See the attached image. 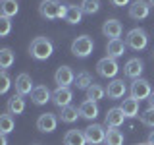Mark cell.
<instances>
[{"label":"cell","instance_id":"obj_1","mask_svg":"<svg viewBox=\"0 0 154 145\" xmlns=\"http://www.w3.org/2000/svg\"><path fill=\"white\" fill-rule=\"evenodd\" d=\"M54 52V45L48 37H35L29 45V54H31L35 60H48Z\"/></svg>","mask_w":154,"mask_h":145},{"label":"cell","instance_id":"obj_2","mask_svg":"<svg viewBox=\"0 0 154 145\" xmlns=\"http://www.w3.org/2000/svg\"><path fill=\"white\" fill-rule=\"evenodd\" d=\"M38 14L45 19H64L67 14V6L60 0H42L38 4Z\"/></svg>","mask_w":154,"mask_h":145},{"label":"cell","instance_id":"obj_3","mask_svg":"<svg viewBox=\"0 0 154 145\" xmlns=\"http://www.w3.org/2000/svg\"><path fill=\"white\" fill-rule=\"evenodd\" d=\"M93 50H94V41L89 35H79L71 43V54L75 58H87L93 54Z\"/></svg>","mask_w":154,"mask_h":145},{"label":"cell","instance_id":"obj_4","mask_svg":"<svg viewBox=\"0 0 154 145\" xmlns=\"http://www.w3.org/2000/svg\"><path fill=\"white\" fill-rule=\"evenodd\" d=\"M125 43H127L129 48H133V50H144L148 45V35L146 31L141 27H135L131 31L127 33V37H125Z\"/></svg>","mask_w":154,"mask_h":145},{"label":"cell","instance_id":"obj_5","mask_svg":"<svg viewBox=\"0 0 154 145\" xmlns=\"http://www.w3.org/2000/svg\"><path fill=\"white\" fill-rule=\"evenodd\" d=\"M96 72H98V76L104 77V79H114V77L118 76V72H119V66H118V62H116V58L106 56L102 60H98Z\"/></svg>","mask_w":154,"mask_h":145},{"label":"cell","instance_id":"obj_6","mask_svg":"<svg viewBox=\"0 0 154 145\" xmlns=\"http://www.w3.org/2000/svg\"><path fill=\"white\" fill-rule=\"evenodd\" d=\"M129 93H131L133 99H137L139 103H141L143 99H148L152 93L150 89V83H148L146 79H143V77H139V79H133L131 83V89H129Z\"/></svg>","mask_w":154,"mask_h":145},{"label":"cell","instance_id":"obj_7","mask_svg":"<svg viewBox=\"0 0 154 145\" xmlns=\"http://www.w3.org/2000/svg\"><path fill=\"white\" fill-rule=\"evenodd\" d=\"M85 137L89 145H100L106 141V130L100 124H91L85 128Z\"/></svg>","mask_w":154,"mask_h":145},{"label":"cell","instance_id":"obj_8","mask_svg":"<svg viewBox=\"0 0 154 145\" xmlns=\"http://www.w3.org/2000/svg\"><path fill=\"white\" fill-rule=\"evenodd\" d=\"M148 14H150V4H148V0H133L131 6H129V18L135 19V21L146 19Z\"/></svg>","mask_w":154,"mask_h":145},{"label":"cell","instance_id":"obj_9","mask_svg":"<svg viewBox=\"0 0 154 145\" xmlns=\"http://www.w3.org/2000/svg\"><path fill=\"white\" fill-rule=\"evenodd\" d=\"M71 99H73V91H71L69 87H56V91L52 93V103H54L58 108L69 106Z\"/></svg>","mask_w":154,"mask_h":145},{"label":"cell","instance_id":"obj_10","mask_svg":"<svg viewBox=\"0 0 154 145\" xmlns=\"http://www.w3.org/2000/svg\"><path fill=\"white\" fill-rule=\"evenodd\" d=\"M75 81V74L69 66H60L54 74V83L58 87H69Z\"/></svg>","mask_w":154,"mask_h":145},{"label":"cell","instance_id":"obj_11","mask_svg":"<svg viewBox=\"0 0 154 145\" xmlns=\"http://www.w3.org/2000/svg\"><path fill=\"white\" fill-rule=\"evenodd\" d=\"M144 70V64L141 58H129L123 66V76L129 77V79H139Z\"/></svg>","mask_w":154,"mask_h":145},{"label":"cell","instance_id":"obj_12","mask_svg":"<svg viewBox=\"0 0 154 145\" xmlns=\"http://www.w3.org/2000/svg\"><path fill=\"white\" fill-rule=\"evenodd\" d=\"M58 126V118L52 112H45L37 118V130L42 134H52Z\"/></svg>","mask_w":154,"mask_h":145},{"label":"cell","instance_id":"obj_13","mask_svg":"<svg viewBox=\"0 0 154 145\" xmlns=\"http://www.w3.org/2000/svg\"><path fill=\"white\" fill-rule=\"evenodd\" d=\"M125 118H127V116L123 114V110L119 108V106H114V108H110L108 112H106L104 124L108 126V128H119V126H123Z\"/></svg>","mask_w":154,"mask_h":145},{"label":"cell","instance_id":"obj_14","mask_svg":"<svg viewBox=\"0 0 154 145\" xmlns=\"http://www.w3.org/2000/svg\"><path fill=\"white\" fill-rule=\"evenodd\" d=\"M16 93L17 95H21V97H25V95H31L33 93V89H35V85H33V79H31V76L29 74H19L16 77Z\"/></svg>","mask_w":154,"mask_h":145},{"label":"cell","instance_id":"obj_15","mask_svg":"<svg viewBox=\"0 0 154 145\" xmlns=\"http://www.w3.org/2000/svg\"><path fill=\"white\" fill-rule=\"evenodd\" d=\"M123 31V25L122 21H118V19H106L104 25H102V35L108 37V41H112V39H119V35H122Z\"/></svg>","mask_w":154,"mask_h":145},{"label":"cell","instance_id":"obj_16","mask_svg":"<svg viewBox=\"0 0 154 145\" xmlns=\"http://www.w3.org/2000/svg\"><path fill=\"white\" fill-rule=\"evenodd\" d=\"M125 93H127V85L123 83V79H112L106 87V95H108V99H123Z\"/></svg>","mask_w":154,"mask_h":145},{"label":"cell","instance_id":"obj_17","mask_svg":"<svg viewBox=\"0 0 154 145\" xmlns=\"http://www.w3.org/2000/svg\"><path fill=\"white\" fill-rule=\"evenodd\" d=\"M31 101H33V105H37V106L46 105L48 101H52L50 89H48L46 85H37L35 89H33V93H31Z\"/></svg>","mask_w":154,"mask_h":145},{"label":"cell","instance_id":"obj_18","mask_svg":"<svg viewBox=\"0 0 154 145\" xmlns=\"http://www.w3.org/2000/svg\"><path fill=\"white\" fill-rule=\"evenodd\" d=\"M98 112L100 110H98V103H96V101L87 99L79 105V114H81V118H85V120H94L96 116H98Z\"/></svg>","mask_w":154,"mask_h":145},{"label":"cell","instance_id":"obj_19","mask_svg":"<svg viewBox=\"0 0 154 145\" xmlns=\"http://www.w3.org/2000/svg\"><path fill=\"white\" fill-rule=\"evenodd\" d=\"M125 48H127V43L122 41V39H112L106 45V52H108L110 58H119L125 54Z\"/></svg>","mask_w":154,"mask_h":145},{"label":"cell","instance_id":"obj_20","mask_svg":"<svg viewBox=\"0 0 154 145\" xmlns=\"http://www.w3.org/2000/svg\"><path fill=\"white\" fill-rule=\"evenodd\" d=\"M6 112H10V114H21L23 112V110H25V99H23V97L21 95H12V97H10V99H8V105H6Z\"/></svg>","mask_w":154,"mask_h":145},{"label":"cell","instance_id":"obj_21","mask_svg":"<svg viewBox=\"0 0 154 145\" xmlns=\"http://www.w3.org/2000/svg\"><path fill=\"white\" fill-rule=\"evenodd\" d=\"M64 145H89L85 137V132H79V130H69L64 135Z\"/></svg>","mask_w":154,"mask_h":145},{"label":"cell","instance_id":"obj_22","mask_svg":"<svg viewBox=\"0 0 154 145\" xmlns=\"http://www.w3.org/2000/svg\"><path fill=\"white\" fill-rule=\"evenodd\" d=\"M77 118H81V114H79V108L77 106H64V108H60V120L64 124H73L77 122Z\"/></svg>","mask_w":154,"mask_h":145},{"label":"cell","instance_id":"obj_23","mask_svg":"<svg viewBox=\"0 0 154 145\" xmlns=\"http://www.w3.org/2000/svg\"><path fill=\"white\" fill-rule=\"evenodd\" d=\"M119 108L123 110V114L127 116V118H135V116H139V101L133 99V97L123 99V103H122Z\"/></svg>","mask_w":154,"mask_h":145},{"label":"cell","instance_id":"obj_24","mask_svg":"<svg viewBox=\"0 0 154 145\" xmlns=\"http://www.w3.org/2000/svg\"><path fill=\"white\" fill-rule=\"evenodd\" d=\"M0 12L4 18H12L19 12V2L17 0H2L0 2Z\"/></svg>","mask_w":154,"mask_h":145},{"label":"cell","instance_id":"obj_25","mask_svg":"<svg viewBox=\"0 0 154 145\" xmlns=\"http://www.w3.org/2000/svg\"><path fill=\"white\" fill-rule=\"evenodd\" d=\"M64 19L69 25L81 23V19H83V10H81V6H67V14H66Z\"/></svg>","mask_w":154,"mask_h":145},{"label":"cell","instance_id":"obj_26","mask_svg":"<svg viewBox=\"0 0 154 145\" xmlns=\"http://www.w3.org/2000/svg\"><path fill=\"white\" fill-rule=\"evenodd\" d=\"M104 145H123V134L118 128H108L106 130V141Z\"/></svg>","mask_w":154,"mask_h":145},{"label":"cell","instance_id":"obj_27","mask_svg":"<svg viewBox=\"0 0 154 145\" xmlns=\"http://www.w3.org/2000/svg\"><path fill=\"white\" fill-rule=\"evenodd\" d=\"M14 62H16V54L12 52V48H2L0 50V68H2V72H6Z\"/></svg>","mask_w":154,"mask_h":145},{"label":"cell","instance_id":"obj_28","mask_svg":"<svg viewBox=\"0 0 154 145\" xmlns=\"http://www.w3.org/2000/svg\"><path fill=\"white\" fill-rule=\"evenodd\" d=\"M14 128H16V122H14V116L10 112H4L2 116H0V134H10L14 132Z\"/></svg>","mask_w":154,"mask_h":145},{"label":"cell","instance_id":"obj_29","mask_svg":"<svg viewBox=\"0 0 154 145\" xmlns=\"http://www.w3.org/2000/svg\"><path fill=\"white\" fill-rule=\"evenodd\" d=\"M104 95H106V89H104L102 85H98V83H93L89 89H87V99L96 101V103H98V101H102Z\"/></svg>","mask_w":154,"mask_h":145},{"label":"cell","instance_id":"obj_30","mask_svg":"<svg viewBox=\"0 0 154 145\" xmlns=\"http://www.w3.org/2000/svg\"><path fill=\"white\" fill-rule=\"evenodd\" d=\"M75 85H77V89H83V91L89 89V87L93 85V77H91L89 72H81V74H77Z\"/></svg>","mask_w":154,"mask_h":145},{"label":"cell","instance_id":"obj_31","mask_svg":"<svg viewBox=\"0 0 154 145\" xmlns=\"http://www.w3.org/2000/svg\"><path fill=\"white\" fill-rule=\"evenodd\" d=\"M81 10L87 16H93V14L100 12V0H83L81 2Z\"/></svg>","mask_w":154,"mask_h":145},{"label":"cell","instance_id":"obj_32","mask_svg":"<svg viewBox=\"0 0 154 145\" xmlns=\"http://www.w3.org/2000/svg\"><path fill=\"white\" fill-rule=\"evenodd\" d=\"M141 122L148 128H154V108H146L144 112H141Z\"/></svg>","mask_w":154,"mask_h":145},{"label":"cell","instance_id":"obj_33","mask_svg":"<svg viewBox=\"0 0 154 145\" xmlns=\"http://www.w3.org/2000/svg\"><path fill=\"white\" fill-rule=\"evenodd\" d=\"M10 31H12V21L10 18H0V37H8Z\"/></svg>","mask_w":154,"mask_h":145},{"label":"cell","instance_id":"obj_34","mask_svg":"<svg viewBox=\"0 0 154 145\" xmlns=\"http://www.w3.org/2000/svg\"><path fill=\"white\" fill-rule=\"evenodd\" d=\"M10 85H12V79H10V76L6 74V72H2V76H0V93H8Z\"/></svg>","mask_w":154,"mask_h":145},{"label":"cell","instance_id":"obj_35","mask_svg":"<svg viewBox=\"0 0 154 145\" xmlns=\"http://www.w3.org/2000/svg\"><path fill=\"white\" fill-rule=\"evenodd\" d=\"M108 2L112 4V6H116V8H122V6H127L131 0H108Z\"/></svg>","mask_w":154,"mask_h":145},{"label":"cell","instance_id":"obj_36","mask_svg":"<svg viewBox=\"0 0 154 145\" xmlns=\"http://www.w3.org/2000/svg\"><path fill=\"white\" fill-rule=\"evenodd\" d=\"M148 108H154V91H152V93H150V97H148Z\"/></svg>","mask_w":154,"mask_h":145},{"label":"cell","instance_id":"obj_37","mask_svg":"<svg viewBox=\"0 0 154 145\" xmlns=\"http://www.w3.org/2000/svg\"><path fill=\"white\" fill-rule=\"evenodd\" d=\"M146 143H148V145H154V130L148 134V141H146Z\"/></svg>","mask_w":154,"mask_h":145},{"label":"cell","instance_id":"obj_38","mask_svg":"<svg viewBox=\"0 0 154 145\" xmlns=\"http://www.w3.org/2000/svg\"><path fill=\"white\" fill-rule=\"evenodd\" d=\"M0 145H8V139H6V135H0Z\"/></svg>","mask_w":154,"mask_h":145},{"label":"cell","instance_id":"obj_39","mask_svg":"<svg viewBox=\"0 0 154 145\" xmlns=\"http://www.w3.org/2000/svg\"><path fill=\"white\" fill-rule=\"evenodd\" d=\"M148 4H150V6H154V0H148Z\"/></svg>","mask_w":154,"mask_h":145},{"label":"cell","instance_id":"obj_40","mask_svg":"<svg viewBox=\"0 0 154 145\" xmlns=\"http://www.w3.org/2000/svg\"><path fill=\"white\" fill-rule=\"evenodd\" d=\"M137 145H148V143H137Z\"/></svg>","mask_w":154,"mask_h":145}]
</instances>
